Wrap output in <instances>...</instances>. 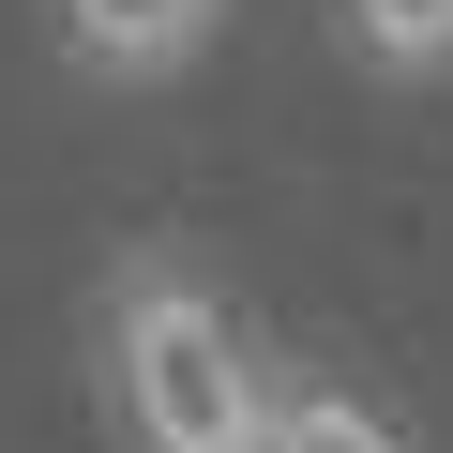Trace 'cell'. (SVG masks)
Segmentation results:
<instances>
[{
    "label": "cell",
    "mask_w": 453,
    "mask_h": 453,
    "mask_svg": "<svg viewBox=\"0 0 453 453\" xmlns=\"http://www.w3.org/2000/svg\"><path fill=\"white\" fill-rule=\"evenodd\" d=\"M273 378L288 363L211 288V257L121 242L91 273V408H106V453H257Z\"/></svg>",
    "instance_id": "cell-1"
},
{
    "label": "cell",
    "mask_w": 453,
    "mask_h": 453,
    "mask_svg": "<svg viewBox=\"0 0 453 453\" xmlns=\"http://www.w3.org/2000/svg\"><path fill=\"white\" fill-rule=\"evenodd\" d=\"M333 46L378 91H453V0H333Z\"/></svg>",
    "instance_id": "cell-4"
},
{
    "label": "cell",
    "mask_w": 453,
    "mask_h": 453,
    "mask_svg": "<svg viewBox=\"0 0 453 453\" xmlns=\"http://www.w3.org/2000/svg\"><path fill=\"white\" fill-rule=\"evenodd\" d=\"M46 46L91 91H181L226 46V0H46Z\"/></svg>",
    "instance_id": "cell-2"
},
{
    "label": "cell",
    "mask_w": 453,
    "mask_h": 453,
    "mask_svg": "<svg viewBox=\"0 0 453 453\" xmlns=\"http://www.w3.org/2000/svg\"><path fill=\"white\" fill-rule=\"evenodd\" d=\"M257 453H423L363 378H318V363H288L273 378V423H257Z\"/></svg>",
    "instance_id": "cell-3"
}]
</instances>
